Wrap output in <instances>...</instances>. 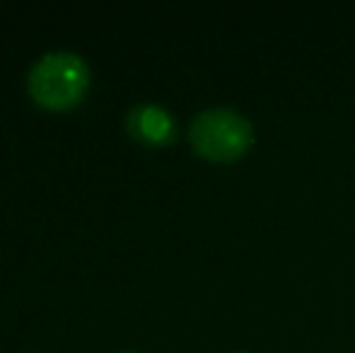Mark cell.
Segmentation results:
<instances>
[{
    "label": "cell",
    "instance_id": "6da1fadb",
    "mask_svg": "<svg viewBox=\"0 0 355 353\" xmlns=\"http://www.w3.org/2000/svg\"><path fill=\"white\" fill-rule=\"evenodd\" d=\"M193 150L215 162L239 160L254 143V123L234 107H208L189 128Z\"/></svg>",
    "mask_w": 355,
    "mask_h": 353
},
{
    "label": "cell",
    "instance_id": "7a4b0ae2",
    "mask_svg": "<svg viewBox=\"0 0 355 353\" xmlns=\"http://www.w3.org/2000/svg\"><path fill=\"white\" fill-rule=\"evenodd\" d=\"M89 80L87 63L73 51H49L32 63L27 76L29 94L44 107L61 109L78 102Z\"/></svg>",
    "mask_w": 355,
    "mask_h": 353
},
{
    "label": "cell",
    "instance_id": "3957f363",
    "mask_svg": "<svg viewBox=\"0 0 355 353\" xmlns=\"http://www.w3.org/2000/svg\"><path fill=\"white\" fill-rule=\"evenodd\" d=\"M126 128L133 138L150 146H162L177 136V121L172 112L155 102H141L128 109Z\"/></svg>",
    "mask_w": 355,
    "mask_h": 353
},
{
    "label": "cell",
    "instance_id": "277c9868",
    "mask_svg": "<svg viewBox=\"0 0 355 353\" xmlns=\"http://www.w3.org/2000/svg\"><path fill=\"white\" fill-rule=\"evenodd\" d=\"M123 353H136V351H123Z\"/></svg>",
    "mask_w": 355,
    "mask_h": 353
},
{
    "label": "cell",
    "instance_id": "5b68a950",
    "mask_svg": "<svg viewBox=\"0 0 355 353\" xmlns=\"http://www.w3.org/2000/svg\"><path fill=\"white\" fill-rule=\"evenodd\" d=\"M239 353H247V351H239Z\"/></svg>",
    "mask_w": 355,
    "mask_h": 353
}]
</instances>
